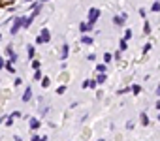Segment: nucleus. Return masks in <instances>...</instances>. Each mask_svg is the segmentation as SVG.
I'll use <instances>...</instances> for the list:
<instances>
[{
	"label": "nucleus",
	"instance_id": "1",
	"mask_svg": "<svg viewBox=\"0 0 160 141\" xmlns=\"http://www.w3.org/2000/svg\"><path fill=\"white\" fill-rule=\"evenodd\" d=\"M98 17H100V9L98 8H91L89 9V23L94 25L96 21H98Z\"/></svg>",
	"mask_w": 160,
	"mask_h": 141
},
{
	"label": "nucleus",
	"instance_id": "2",
	"mask_svg": "<svg viewBox=\"0 0 160 141\" xmlns=\"http://www.w3.org/2000/svg\"><path fill=\"white\" fill-rule=\"evenodd\" d=\"M23 21H25L23 17H17V19H15V21H13V25H11V30H9V32H11V34H15V32H19V28L23 27Z\"/></svg>",
	"mask_w": 160,
	"mask_h": 141
},
{
	"label": "nucleus",
	"instance_id": "3",
	"mask_svg": "<svg viewBox=\"0 0 160 141\" xmlns=\"http://www.w3.org/2000/svg\"><path fill=\"white\" fill-rule=\"evenodd\" d=\"M41 40H43V43H47V41L51 40V34H49V30H45V28H43V30H41Z\"/></svg>",
	"mask_w": 160,
	"mask_h": 141
},
{
	"label": "nucleus",
	"instance_id": "4",
	"mask_svg": "<svg viewBox=\"0 0 160 141\" xmlns=\"http://www.w3.org/2000/svg\"><path fill=\"white\" fill-rule=\"evenodd\" d=\"M68 53H70V47H68V45H62V51H60V59L66 60V59H68Z\"/></svg>",
	"mask_w": 160,
	"mask_h": 141
},
{
	"label": "nucleus",
	"instance_id": "5",
	"mask_svg": "<svg viewBox=\"0 0 160 141\" xmlns=\"http://www.w3.org/2000/svg\"><path fill=\"white\" fill-rule=\"evenodd\" d=\"M124 21H126V15H124V13L121 15V17L117 15V17L113 19V23H115V25H119V27H121V25H124Z\"/></svg>",
	"mask_w": 160,
	"mask_h": 141
},
{
	"label": "nucleus",
	"instance_id": "6",
	"mask_svg": "<svg viewBox=\"0 0 160 141\" xmlns=\"http://www.w3.org/2000/svg\"><path fill=\"white\" fill-rule=\"evenodd\" d=\"M96 85H98L96 81H89V79H87V81H83V88H94Z\"/></svg>",
	"mask_w": 160,
	"mask_h": 141
},
{
	"label": "nucleus",
	"instance_id": "7",
	"mask_svg": "<svg viewBox=\"0 0 160 141\" xmlns=\"http://www.w3.org/2000/svg\"><path fill=\"white\" fill-rule=\"evenodd\" d=\"M40 120H38V118H30V128L32 130H38V128H40Z\"/></svg>",
	"mask_w": 160,
	"mask_h": 141
},
{
	"label": "nucleus",
	"instance_id": "8",
	"mask_svg": "<svg viewBox=\"0 0 160 141\" xmlns=\"http://www.w3.org/2000/svg\"><path fill=\"white\" fill-rule=\"evenodd\" d=\"M139 118H141L143 126H149V117H147V113H141V115H139Z\"/></svg>",
	"mask_w": 160,
	"mask_h": 141
},
{
	"label": "nucleus",
	"instance_id": "9",
	"mask_svg": "<svg viewBox=\"0 0 160 141\" xmlns=\"http://www.w3.org/2000/svg\"><path fill=\"white\" fill-rule=\"evenodd\" d=\"M81 43H85V45H92V38L91 36H83L81 38Z\"/></svg>",
	"mask_w": 160,
	"mask_h": 141
},
{
	"label": "nucleus",
	"instance_id": "10",
	"mask_svg": "<svg viewBox=\"0 0 160 141\" xmlns=\"http://www.w3.org/2000/svg\"><path fill=\"white\" fill-rule=\"evenodd\" d=\"M79 30H81L83 34H87V32L91 30V28H89V25H87V23H81V25H79Z\"/></svg>",
	"mask_w": 160,
	"mask_h": 141
},
{
	"label": "nucleus",
	"instance_id": "11",
	"mask_svg": "<svg viewBox=\"0 0 160 141\" xmlns=\"http://www.w3.org/2000/svg\"><path fill=\"white\" fill-rule=\"evenodd\" d=\"M30 98H32V92H30V88H28V90H27V92H25V94H23V102H28V100H30Z\"/></svg>",
	"mask_w": 160,
	"mask_h": 141
},
{
	"label": "nucleus",
	"instance_id": "12",
	"mask_svg": "<svg viewBox=\"0 0 160 141\" xmlns=\"http://www.w3.org/2000/svg\"><path fill=\"white\" fill-rule=\"evenodd\" d=\"M130 90H132L134 94H139V92H141V86H139V85H134V86H130Z\"/></svg>",
	"mask_w": 160,
	"mask_h": 141
},
{
	"label": "nucleus",
	"instance_id": "13",
	"mask_svg": "<svg viewBox=\"0 0 160 141\" xmlns=\"http://www.w3.org/2000/svg\"><path fill=\"white\" fill-rule=\"evenodd\" d=\"M105 73H100V75H98V77H96V83H105Z\"/></svg>",
	"mask_w": 160,
	"mask_h": 141
},
{
	"label": "nucleus",
	"instance_id": "14",
	"mask_svg": "<svg viewBox=\"0 0 160 141\" xmlns=\"http://www.w3.org/2000/svg\"><path fill=\"white\" fill-rule=\"evenodd\" d=\"M4 66H6V68H8V72H9V73H15V68H13V64H11V62L4 64Z\"/></svg>",
	"mask_w": 160,
	"mask_h": 141
},
{
	"label": "nucleus",
	"instance_id": "15",
	"mask_svg": "<svg viewBox=\"0 0 160 141\" xmlns=\"http://www.w3.org/2000/svg\"><path fill=\"white\" fill-rule=\"evenodd\" d=\"M153 11H160V0H156V2H155V4H153Z\"/></svg>",
	"mask_w": 160,
	"mask_h": 141
},
{
	"label": "nucleus",
	"instance_id": "16",
	"mask_svg": "<svg viewBox=\"0 0 160 141\" xmlns=\"http://www.w3.org/2000/svg\"><path fill=\"white\" fill-rule=\"evenodd\" d=\"M96 70H98L100 73H105V64H98V66H96Z\"/></svg>",
	"mask_w": 160,
	"mask_h": 141
},
{
	"label": "nucleus",
	"instance_id": "17",
	"mask_svg": "<svg viewBox=\"0 0 160 141\" xmlns=\"http://www.w3.org/2000/svg\"><path fill=\"white\" fill-rule=\"evenodd\" d=\"M40 81H41V86H49V77H43V79H40Z\"/></svg>",
	"mask_w": 160,
	"mask_h": 141
},
{
	"label": "nucleus",
	"instance_id": "18",
	"mask_svg": "<svg viewBox=\"0 0 160 141\" xmlns=\"http://www.w3.org/2000/svg\"><path fill=\"white\" fill-rule=\"evenodd\" d=\"M130 38H132V30H126V32H124V40H130Z\"/></svg>",
	"mask_w": 160,
	"mask_h": 141
},
{
	"label": "nucleus",
	"instance_id": "19",
	"mask_svg": "<svg viewBox=\"0 0 160 141\" xmlns=\"http://www.w3.org/2000/svg\"><path fill=\"white\" fill-rule=\"evenodd\" d=\"M143 32H145V34H149V32H151V25H149V23H145V27H143Z\"/></svg>",
	"mask_w": 160,
	"mask_h": 141
},
{
	"label": "nucleus",
	"instance_id": "20",
	"mask_svg": "<svg viewBox=\"0 0 160 141\" xmlns=\"http://www.w3.org/2000/svg\"><path fill=\"white\" fill-rule=\"evenodd\" d=\"M126 47H128L126 40H123V41H121V51H124V49H126Z\"/></svg>",
	"mask_w": 160,
	"mask_h": 141
},
{
	"label": "nucleus",
	"instance_id": "21",
	"mask_svg": "<svg viewBox=\"0 0 160 141\" xmlns=\"http://www.w3.org/2000/svg\"><path fill=\"white\" fill-rule=\"evenodd\" d=\"M111 59H113V57H111V55H109V53H105V55H104V60H105V62H109V60H111Z\"/></svg>",
	"mask_w": 160,
	"mask_h": 141
},
{
	"label": "nucleus",
	"instance_id": "22",
	"mask_svg": "<svg viewBox=\"0 0 160 141\" xmlns=\"http://www.w3.org/2000/svg\"><path fill=\"white\" fill-rule=\"evenodd\" d=\"M57 92H59V94H64V92H66V86H59V90H57Z\"/></svg>",
	"mask_w": 160,
	"mask_h": 141
},
{
	"label": "nucleus",
	"instance_id": "23",
	"mask_svg": "<svg viewBox=\"0 0 160 141\" xmlns=\"http://www.w3.org/2000/svg\"><path fill=\"white\" fill-rule=\"evenodd\" d=\"M32 68L38 70V68H40V62H38V60H34V62H32Z\"/></svg>",
	"mask_w": 160,
	"mask_h": 141
},
{
	"label": "nucleus",
	"instance_id": "24",
	"mask_svg": "<svg viewBox=\"0 0 160 141\" xmlns=\"http://www.w3.org/2000/svg\"><path fill=\"white\" fill-rule=\"evenodd\" d=\"M28 57H34V47H32V45L28 47Z\"/></svg>",
	"mask_w": 160,
	"mask_h": 141
},
{
	"label": "nucleus",
	"instance_id": "25",
	"mask_svg": "<svg viewBox=\"0 0 160 141\" xmlns=\"http://www.w3.org/2000/svg\"><path fill=\"white\" fill-rule=\"evenodd\" d=\"M34 79H41V73L38 72V70H36V73H34Z\"/></svg>",
	"mask_w": 160,
	"mask_h": 141
},
{
	"label": "nucleus",
	"instance_id": "26",
	"mask_svg": "<svg viewBox=\"0 0 160 141\" xmlns=\"http://www.w3.org/2000/svg\"><path fill=\"white\" fill-rule=\"evenodd\" d=\"M32 141H40V137H38V136H32Z\"/></svg>",
	"mask_w": 160,
	"mask_h": 141
},
{
	"label": "nucleus",
	"instance_id": "27",
	"mask_svg": "<svg viewBox=\"0 0 160 141\" xmlns=\"http://www.w3.org/2000/svg\"><path fill=\"white\" fill-rule=\"evenodd\" d=\"M155 107H156V109H160V100H158V102H156V104H155Z\"/></svg>",
	"mask_w": 160,
	"mask_h": 141
},
{
	"label": "nucleus",
	"instance_id": "28",
	"mask_svg": "<svg viewBox=\"0 0 160 141\" xmlns=\"http://www.w3.org/2000/svg\"><path fill=\"white\" fill-rule=\"evenodd\" d=\"M156 94H158V96H160V85H158V86H156Z\"/></svg>",
	"mask_w": 160,
	"mask_h": 141
},
{
	"label": "nucleus",
	"instance_id": "29",
	"mask_svg": "<svg viewBox=\"0 0 160 141\" xmlns=\"http://www.w3.org/2000/svg\"><path fill=\"white\" fill-rule=\"evenodd\" d=\"M0 68H4V60L0 59Z\"/></svg>",
	"mask_w": 160,
	"mask_h": 141
},
{
	"label": "nucleus",
	"instance_id": "30",
	"mask_svg": "<svg viewBox=\"0 0 160 141\" xmlns=\"http://www.w3.org/2000/svg\"><path fill=\"white\" fill-rule=\"evenodd\" d=\"M40 141H47V137H45V136H43V137H40Z\"/></svg>",
	"mask_w": 160,
	"mask_h": 141
},
{
	"label": "nucleus",
	"instance_id": "31",
	"mask_svg": "<svg viewBox=\"0 0 160 141\" xmlns=\"http://www.w3.org/2000/svg\"><path fill=\"white\" fill-rule=\"evenodd\" d=\"M4 2H13V0H4Z\"/></svg>",
	"mask_w": 160,
	"mask_h": 141
},
{
	"label": "nucleus",
	"instance_id": "32",
	"mask_svg": "<svg viewBox=\"0 0 160 141\" xmlns=\"http://www.w3.org/2000/svg\"><path fill=\"white\" fill-rule=\"evenodd\" d=\"M27 2H32V0H27Z\"/></svg>",
	"mask_w": 160,
	"mask_h": 141
},
{
	"label": "nucleus",
	"instance_id": "33",
	"mask_svg": "<svg viewBox=\"0 0 160 141\" xmlns=\"http://www.w3.org/2000/svg\"><path fill=\"white\" fill-rule=\"evenodd\" d=\"M158 120H160V115H158Z\"/></svg>",
	"mask_w": 160,
	"mask_h": 141
},
{
	"label": "nucleus",
	"instance_id": "34",
	"mask_svg": "<svg viewBox=\"0 0 160 141\" xmlns=\"http://www.w3.org/2000/svg\"><path fill=\"white\" fill-rule=\"evenodd\" d=\"M98 141H104V139H98Z\"/></svg>",
	"mask_w": 160,
	"mask_h": 141
}]
</instances>
